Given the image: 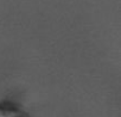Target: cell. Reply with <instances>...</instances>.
Instances as JSON below:
<instances>
[{
    "instance_id": "1",
    "label": "cell",
    "mask_w": 121,
    "mask_h": 117,
    "mask_svg": "<svg viewBox=\"0 0 121 117\" xmlns=\"http://www.w3.org/2000/svg\"><path fill=\"white\" fill-rule=\"evenodd\" d=\"M0 117H32L19 103L4 99L0 100Z\"/></svg>"
}]
</instances>
